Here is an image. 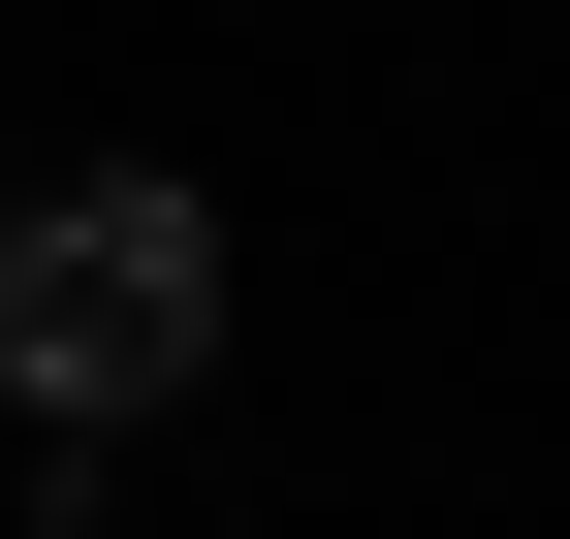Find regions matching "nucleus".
<instances>
[{
	"mask_svg": "<svg viewBox=\"0 0 570 539\" xmlns=\"http://www.w3.org/2000/svg\"><path fill=\"white\" fill-rule=\"evenodd\" d=\"M190 350H223V190L190 159H63L32 223H0V381H32V444H127Z\"/></svg>",
	"mask_w": 570,
	"mask_h": 539,
	"instance_id": "f257e3e1",
	"label": "nucleus"
}]
</instances>
